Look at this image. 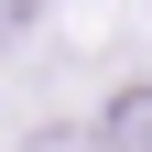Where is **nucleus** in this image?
Returning a JSON list of instances; mask_svg holds the SVG:
<instances>
[{"label":"nucleus","mask_w":152,"mask_h":152,"mask_svg":"<svg viewBox=\"0 0 152 152\" xmlns=\"http://www.w3.org/2000/svg\"><path fill=\"white\" fill-rule=\"evenodd\" d=\"M109 152H152V87H120L109 98Z\"/></svg>","instance_id":"nucleus-1"},{"label":"nucleus","mask_w":152,"mask_h":152,"mask_svg":"<svg viewBox=\"0 0 152 152\" xmlns=\"http://www.w3.org/2000/svg\"><path fill=\"white\" fill-rule=\"evenodd\" d=\"M33 11H44V0H0V44H11V33H33Z\"/></svg>","instance_id":"nucleus-2"}]
</instances>
